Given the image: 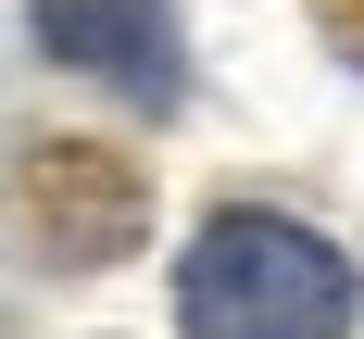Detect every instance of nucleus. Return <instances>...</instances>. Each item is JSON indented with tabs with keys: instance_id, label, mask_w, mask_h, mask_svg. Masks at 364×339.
Here are the masks:
<instances>
[{
	"instance_id": "nucleus-4",
	"label": "nucleus",
	"mask_w": 364,
	"mask_h": 339,
	"mask_svg": "<svg viewBox=\"0 0 364 339\" xmlns=\"http://www.w3.org/2000/svg\"><path fill=\"white\" fill-rule=\"evenodd\" d=\"M327 38H339V50L364 63V0H327Z\"/></svg>"
},
{
	"instance_id": "nucleus-1",
	"label": "nucleus",
	"mask_w": 364,
	"mask_h": 339,
	"mask_svg": "<svg viewBox=\"0 0 364 339\" xmlns=\"http://www.w3.org/2000/svg\"><path fill=\"white\" fill-rule=\"evenodd\" d=\"M188 339H352V264L289 214H214L176 264Z\"/></svg>"
},
{
	"instance_id": "nucleus-2",
	"label": "nucleus",
	"mask_w": 364,
	"mask_h": 339,
	"mask_svg": "<svg viewBox=\"0 0 364 339\" xmlns=\"http://www.w3.org/2000/svg\"><path fill=\"white\" fill-rule=\"evenodd\" d=\"M38 50L75 75H101L126 101H176L188 88V50H176V0H38Z\"/></svg>"
},
{
	"instance_id": "nucleus-3",
	"label": "nucleus",
	"mask_w": 364,
	"mask_h": 339,
	"mask_svg": "<svg viewBox=\"0 0 364 339\" xmlns=\"http://www.w3.org/2000/svg\"><path fill=\"white\" fill-rule=\"evenodd\" d=\"M26 239L50 264H113L139 239V176L113 163V151H26Z\"/></svg>"
}]
</instances>
